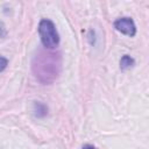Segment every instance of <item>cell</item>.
I'll list each match as a JSON object with an SVG mask.
<instances>
[{
    "mask_svg": "<svg viewBox=\"0 0 149 149\" xmlns=\"http://www.w3.org/2000/svg\"><path fill=\"white\" fill-rule=\"evenodd\" d=\"M31 69L35 77L42 84H50L56 80L62 69V57L59 52L40 50L33 58Z\"/></svg>",
    "mask_w": 149,
    "mask_h": 149,
    "instance_id": "obj_1",
    "label": "cell"
},
{
    "mask_svg": "<svg viewBox=\"0 0 149 149\" xmlns=\"http://www.w3.org/2000/svg\"><path fill=\"white\" fill-rule=\"evenodd\" d=\"M38 34L45 49H55L59 43V35L54 22L49 19H42L38 23Z\"/></svg>",
    "mask_w": 149,
    "mask_h": 149,
    "instance_id": "obj_2",
    "label": "cell"
},
{
    "mask_svg": "<svg viewBox=\"0 0 149 149\" xmlns=\"http://www.w3.org/2000/svg\"><path fill=\"white\" fill-rule=\"evenodd\" d=\"M114 28L118 31H120L127 36H130V37L135 36V34H136V26L132 17L125 16V17L118 19L114 22Z\"/></svg>",
    "mask_w": 149,
    "mask_h": 149,
    "instance_id": "obj_3",
    "label": "cell"
},
{
    "mask_svg": "<svg viewBox=\"0 0 149 149\" xmlns=\"http://www.w3.org/2000/svg\"><path fill=\"white\" fill-rule=\"evenodd\" d=\"M34 115L36 118H43L48 114V107L43 102H34Z\"/></svg>",
    "mask_w": 149,
    "mask_h": 149,
    "instance_id": "obj_4",
    "label": "cell"
},
{
    "mask_svg": "<svg viewBox=\"0 0 149 149\" xmlns=\"http://www.w3.org/2000/svg\"><path fill=\"white\" fill-rule=\"evenodd\" d=\"M134 64H135V61L128 55L122 56L121 59H120V69L123 70V71L127 70V69H130L132 66H134Z\"/></svg>",
    "mask_w": 149,
    "mask_h": 149,
    "instance_id": "obj_5",
    "label": "cell"
},
{
    "mask_svg": "<svg viewBox=\"0 0 149 149\" xmlns=\"http://www.w3.org/2000/svg\"><path fill=\"white\" fill-rule=\"evenodd\" d=\"M8 65V59L6 57H2L0 56V72H2Z\"/></svg>",
    "mask_w": 149,
    "mask_h": 149,
    "instance_id": "obj_6",
    "label": "cell"
},
{
    "mask_svg": "<svg viewBox=\"0 0 149 149\" xmlns=\"http://www.w3.org/2000/svg\"><path fill=\"white\" fill-rule=\"evenodd\" d=\"M81 149H95V148H94L93 146H91V144H85Z\"/></svg>",
    "mask_w": 149,
    "mask_h": 149,
    "instance_id": "obj_7",
    "label": "cell"
}]
</instances>
